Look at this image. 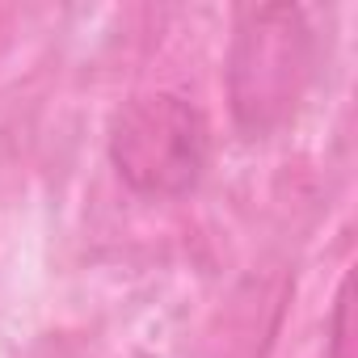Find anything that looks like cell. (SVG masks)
I'll return each mask as SVG.
<instances>
[{"label":"cell","instance_id":"3","mask_svg":"<svg viewBox=\"0 0 358 358\" xmlns=\"http://www.w3.org/2000/svg\"><path fill=\"white\" fill-rule=\"evenodd\" d=\"M324 358H354V274H345L337 287V299L329 312Z\"/></svg>","mask_w":358,"mask_h":358},{"label":"cell","instance_id":"1","mask_svg":"<svg viewBox=\"0 0 358 358\" xmlns=\"http://www.w3.org/2000/svg\"><path fill=\"white\" fill-rule=\"evenodd\" d=\"M316 34L299 5H249L236 13L228 47L232 118L262 139L295 118L316 80Z\"/></svg>","mask_w":358,"mask_h":358},{"label":"cell","instance_id":"2","mask_svg":"<svg viewBox=\"0 0 358 358\" xmlns=\"http://www.w3.org/2000/svg\"><path fill=\"white\" fill-rule=\"evenodd\" d=\"M106 152L139 199H182L211 164V127L182 93H139L114 110Z\"/></svg>","mask_w":358,"mask_h":358}]
</instances>
